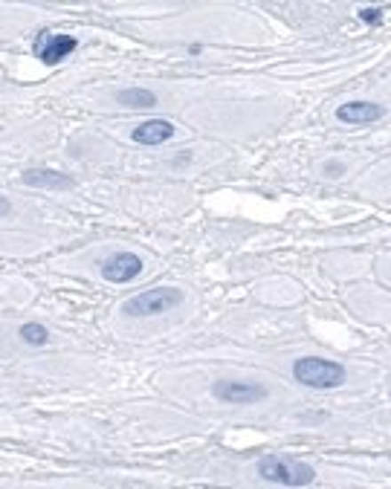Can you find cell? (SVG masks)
<instances>
[{
    "label": "cell",
    "instance_id": "7c38bea8",
    "mask_svg": "<svg viewBox=\"0 0 391 489\" xmlns=\"http://www.w3.org/2000/svg\"><path fill=\"white\" fill-rule=\"evenodd\" d=\"M383 15H386V6H363L360 9V18L365 20V24H379L383 20Z\"/></svg>",
    "mask_w": 391,
    "mask_h": 489
},
{
    "label": "cell",
    "instance_id": "4fadbf2b",
    "mask_svg": "<svg viewBox=\"0 0 391 489\" xmlns=\"http://www.w3.org/2000/svg\"><path fill=\"white\" fill-rule=\"evenodd\" d=\"M9 209H12V203H9L4 195H0V218H4V214H9Z\"/></svg>",
    "mask_w": 391,
    "mask_h": 489
},
{
    "label": "cell",
    "instance_id": "8992f818",
    "mask_svg": "<svg viewBox=\"0 0 391 489\" xmlns=\"http://www.w3.org/2000/svg\"><path fill=\"white\" fill-rule=\"evenodd\" d=\"M140 272H142V261L133 253H116L102 264V276L114 284H128L133 278H140Z\"/></svg>",
    "mask_w": 391,
    "mask_h": 489
},
{
    "label": "cell",
    "instance_id": "277c9868",
    "mask_svg": "<svg viewBox=\"0 0 391 489\" xmlns=\"http://www.w3.org/2000/svg\"><path fill=\"white\" fill-rule=\"evenodd\" d=\"M78 50V41L73 36H55V32H41L32 44V52L38 55L44 64H61L67 55Z\"/></svg>",
    "mask_w": 391,
    "mask_h": 489
},
{
    "label": "cell",
    "instance_id": "8fae6325",
    "mask_svg": "<svg viewBox=\"0 0 391 489\" xmlns=\"http://www.w3.org/2000/svg\"><path fill=\"white\" fill-rule=\"evenodd\" d=\"M20 339H24V342L32 345V348H41V345L50 342V331L38 322H27L24 327H20Z\"/></svg>",
    "mask_w": 391,
    "mask_h": 489
},
{
    "label": "cell",
    "instance_id": "6da1fadb",
    "mask_svg": "<svg viewBox=\"0 0 391 489\" xmlns=\"http://www.w3.org/2000/svg\"><path fill=\"white\" fill-rule=\"evenodd\" d=\"M293 377L307 385V389H339L348 380V371H345L342 362L333 359H322V357H301L293 362Z\"/></svg>",
    "mask_w": 391,
    "mask_h": 489
},
{
    "label": "cell",
    "instance_id": "52a82bcc",
    "mask_svg": "<svg viewBox=\"0 0 391 489\" xmlns=\"http://www.w3.org/2000/svg\"><path fill=\"white\" fill-rule=\"evenodd\" d=\"M174 136V124L172 122H165V119H148V122H142L133 128L131 133V140L133 142H140V145H163V142H169Z\"/></svg>",
    "mask_w": 391,
    "mask_h": 489
},
{
    "label": "cell",
    "instance_id": "30bf717a",
    "mask_svg": "<svg viewBox=\"0 0 391 489\" xmlns=\"http://www.w3.org/2000/svg\"><path fill=\"white\" fill-rule=\"evenodd\" d=\"M116 101H119V105H125V108H154L156 96L151 93V90L128 87V90H122V93L116 96Z\"/></svg>",
    "mask_w": 391,
    "mask_h": 489
},
{
    "label": "cell",
    "instance_id": "7a4b0ae2",
    "mask_svg": "<svg viewBox=\"0 0 391 489\" xmlns=\"http://www.w3.org/2000/svg\"><path fill=\"white\" fill-rule=\"evenodd\" d=\"M259 475L270 484H282V486H310L316 481V469L307 463H301L296 458H287V454H267L259 461Z\"/></svg>",
    "mask_w": 391,
    "mask_h": 489
},
{
    "label": "cell",
    "instance_id": "9c48e42d",
    "mask_svg": "<svg viewBox=\"0 0 391 489\" xmlns=\"http://www.w3.org/2000/svg\"><path fill=\"white\" fill-rule=\"evenodd\" d=\"M27 186H36V188H73V177H67L61 172H50V168H29V172L20 174Z\"/></svg>",
    "mask_w": 391,
    "mask_h": 489
},
{
    "label": "cell",
    "instance_id": "3957f363",
    "mask_svg": "<svg viewBox=\"0 0 391 489\" xmlns=\"http://www.w3.org/2000/svg\"><path fill=\"white\" fill-rule=\"evenodd\" d=\"M177 304H183V293L172 290V287H160V290H148L140 293L122 304V313L125 316H160L165 310H174Z\"/></svg>",
    "mask_w": 391,
    "mask_h": 489
},
{
    "label": "cell",
    "instance_id": "5b68a950",
    "mask_svg": "<svg viewBox=\"0 0 391 489\" xmlns=\"http://www.w3.org/2000/svg\"><path fill=\"white\" fill-rule=\"evenodd\" d=\"M211 394H215V400L232 403V405H250V403L267 400L264 385H252V382H227V380H220V382L211 385Z\"/></svg>",
    "mask_w": 391,
    "mask_h": 489
},
{
    "label": "cell",
    "instance_id": "ba28073f",
    "mask_svg": "<svg viewBox=\"0 0 391 489\" xmlns=\"http://www.w3.org/2000/svg\"><path fill=\"white\" fill-rule=\"evenodd\" d=\"M379 116H383V108L374 105V101H348L337 110V119L348 124H368Z\"/></svg>",
    "mask_w": 391,
    "mask_h": 489
}]
</instances>
